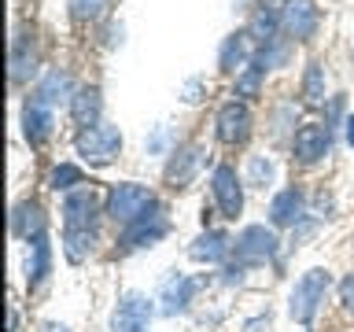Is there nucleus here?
<instances>
[{
  "label": "nucleus",
  "mask_w": 354,
  "mask_h": 332,
  "mask_svg": "<svg viewBox=\"0 0 354 332\" xmlns=\"http://www.w3.org/2000/svg\"><path fill=\"white\" fill-rule=\"evenodd\" d=\"M347 144H351V148H354V115L347 118Z\"/></svg>",
  "instance_id": "32"
},
{
  "label": "nucleus",
  "mask_w": 354,
  "mask_h": 332,
  "mask_svg": "<svg viewBox=\"0 0 354 332\" xmlns=\"http://www.w3.org/2000/svg\"><path fill=\"white\" fill-rule=\"evenodd\" d=\"M148 325H151V303L137 292L122 299L115 314H111V329L115 332H148Z\"/></svg>",
  "instance_id": "8"
},
{
  "label": "nucleus",
  "mask_w": 354,
  "mask_h": 332,
  "mask_svg": "<svg viewBox=\"0 0 354 332\" xmlns=\"http://www.w3.org/2000/svg\"><path fill=\"white\" fill-rule=\"evenodd\" d=\"M77 185H85L82 166H74V163H59V166H55V174H52V188H55V192H74Z\"/></svg>",
  "instance_id": "27"
},
{
  "label": "nucleus",
  "mask_w": 354,
  "mask_h": 332,
  "mask_svg": "<svg viewBox=\"0 0 354 332\" xmlns=\"http://www.w3.org/2000/svg\"><path fill=\"white\" fill-rule=\"evenodd\" d=\"M292 148H295V159H299V163H317V159H325L328 148H332L328 126H321V122H306V126H299Z\"/></svg>",
  "instance_id": "10"
},
{
  "label": "nucleus",
  "mask_w": 354,
  "mask_h": 332,
  "mask_svg": "<svg viewBox=\"0 0 354 332\" xmlns=\"http://www.w3.org/2000/svg\"><path fill=\"white\" fill-rule=\"evenodd\" d=\"M288 33L295 41H310L317 33V8L314 0H284V11H281Z\"/></svg>",
  "instance_id": "11"
},
{
  "label": "nucleus",
  "mask_w": 354,
  "mask_h": 332,
  "mask_svg": "<svg viewBox=\"0 0 354 332\" xmlns=\"http://www.w3.org/2000/svg\"><path fill=\"white\" fill-rule=\"evenodd\" d=\"M151 207H155V196L144 185L126 181V185H115L107 192V214L115 218L118 225H133V221H137L140 214H148Z\"/></svg>",
  "instance_id": "3"
},
{
  "label": "nucleus",
  "mask_w": 354,
  "mask_h": 332,
  "mask_svg": "<svg viewBox=\"0 0 354 332\" xmlns=\"http://www.w3.org/2000/svg\"><path fill=\"white\" fill-rule=\"evenodd\" d=\"M15 329H19V314L11 310V314H8V332H15Z\"/></svg>",
  "instance_id": "31"
},
{
  "label": "nucleus",
  "mask_w": 354,
  "mask_h": 332,
  "mask_svg": "<svg viewBox=\"0 0 354 332\" xmlns=\"http://www.w3.org/2000/svg\"><path fill=\"white\" fill-rule=\"evenodd\" d=\"M52 126H55V118H52V107L44 104L41 96H33L26 111H22V133H26V140L30 144H44L52 137Z\"/></svg>",
  "instance_id": "12"
},
{
  "label": "nucleus",
  "mask_w": 354,
  "mask_h": 332,
  "mask_svg": "<svg viewBox=\"0 0 354 332\" xmlns=\"http://www.w3.org/2000/svg\"><path fill=\"white\" fill-rule=\"evenodd\" d=\"M270 174H273V163L270 159H251V177H254V181H262V177L270 181Z\"/></svg>",
  "instance_id": "30"
},
{
  "label": "nucleus",
  "mask_w": 354,
  "mask_h": 332,
  "mask_svg": "<svg viewBox=\"0 0 354 332\" xmlns=\"http://www.w3.org/2000/svg\"><path fill=\"white\" fill-rule=\"evenodd\" d=\"M303 207H306L303 192H299V188H284V192H277L273 203H270V221L273 225H295V221L303 218Z\"/></svg>",
  "instance_id": "15"
},
{
  "label": "nucleus",
  "mask_w": 354,
  "mask_h": 332,
  "mask_svg": "<svg viewBox=\"0 0 354 332\" xmlns=\"http://www.w3.org/2000/svg\"><path fill=\"white\" fill-rule=\"evenodd\" d=\"M339 303H343V314L354 317V273H347L339 281Z\"/></svg>",
  "instance_id": "29"
},
{
  "label": "nucleus",
  "mask_w": 354,
  "mask_h": 332,
  "mask_svg": "<svg viewBox=\"0 0 354 332\" xmlns=\"http://www.w3.org/2000/svg\"><path fill=\"white\" fill-rule=\"evenodd\" d=\"M96 210L100 199L93 188H74L63 199V229H96Z\"/></svg>",
  "instance_id": "7"
},
{
  "label": "nucleus",
  "mask_w": 354,
  "mask_h": 332,
  "mask_svg": "<svg viewBox=\"0 0 354 332\" xmlns=\"http://www.w3.org/2000/svg\"><path fill=\"white\" fill-rule=\"evenodd\" d=\"M229 251H232V237H229V232H221V229H207L203 237L188 248V255H192L196 262H221Z\"/></svg>",
  "instance_id": "14"
},
{
  "label": "nucleus",
  "mask_w": 354,
  "mask_h": 332,
  "mask_svg": "<svg viewBox=\"0 0 354 332\" xmlns=\"http://www.w3.org/2000/svg\"><path fill=\"white\" fill-rule=\"evenodd\" d=\"M218 140H225V144H243L251 137V111L248 104H240V100H229L225 107L218 111Z\"/></svg>",
  "instance_id": "9"
},
{
  "label": "nucleus",
  "mask_w": 354,
  "mask_h": 332,
  "mask_svg": "<svg viewBox=\"0 0 354 332\" xmlns=\"http://www.w3.org/2000/svg\"><path fill=\"white\" fill-rule=\"evenodd\" d=\"M192 295H196V281H192V277L174 273L170 281H166V288H162V314H177V310H185L188 303H192Z\"/></svg>",
  "instance_id": "17"
},
{
  "label": "nucleus",
  "mask_w": 354,
  "mask_h": 332,
  "mask_svg": "<svg viewBox=\"0 0 354 332\" xmlns=\"http://www.w3.org/2000/svg\"><path fill=\"white\" fill-rule=\"evenodd\" d=\"M210 188H214V203L225 218H236L243 210V185L232 166H214V174H210Z\"/></svg>",
  "instance_id": "5"
},
{
  "label": "nucleus",
  "mask_w": 354,
  "mask_h": 332,
  "mask_svg": "<svg viewBox=\"0 0 354 332\" xmlns=\"http://www.w3.org/2000/svg\"><path fill=\"white\" fill-rule=\"evenodd\" d=\"M30 251H33V262H30V288H41L44 284V277H48V270H52V243H48V237H33L30 240Z\"/></svg>",
  "instance_id": "20"
},
{
  "label": "nucleus",
  "mask_w": 354,
  "mask_h": 332,
  "mask_svg": "<svg viewBox=\"0 0 354 332\" xmlns=\"http://www.w3.org/2000/svg\"><path fill=\"white\" fill-rule=\"evenodd\" d=\"M277 255V237L266 225H248L232 243V273L248 270V266H259L266 259Z\"/></svg>",
  "instance_id": "4"
},
{
  "label": "nucleus",
  "mask_w": 354,
  "mask_h": 332,
  "mask_svg": "<svg viewBox=\"0 0 354 332\" xmlns=\"http://www.w3.org/2000/svg\"><path fill=\"white\" fill-rule=\"evenodd\" d=\"M104 8H107V0H71V15H74L77 22L100 19V15H104Z\"/></svg>",
  "instance_id": "28"
},
{
  "label": "nucleus",
  "mask_w": 354,
  "mask_h": 332,
  "mask_svg": "<svg viewBox=\"0 0 354 332\" xmlns=\"http://www.w3.org/2000/svg\"><path fill=\"white\" fill-rule=\"evenodd\" d=\"M262 74H266V66H262L259 59L243 66V71L236 74V96H259V89H262Z\"/></svg>",
  "instance_id": "26"
},
{
  "label": "nucleus",
  "mask_w": 354,
  "mask_h": 332,
  "mask_svg": "<svg viewBox=\"0 0 354 332\" xmlns=\"http://www.w3.org/2000/svg\"><path fill=\"white\" fill-rule=\"evenodd\" d=\"M33 71H37L33 37H15V44H11V77H15V82H26Z\"/></svg>",
  "instance_id": "19"
},
{
  "label": "nucleus",
  "mask_w": 354,
  "mask_h": 332,
  "mask_svg": "<svg viewBox=\"0 0 354 332\" xmlns=\"http://www.w3.org/2000/svg\"><path fill=\"white\" fill-rule=\"evenodd\" d=\"M303 100L310 107H317L325 100V74H321V63H306V74H303Z\"/></svg>",
  "instance_id": "25"
},
{
  "label": "nucleus",
  "mask_w": 354,
  "mask_h": 332,
  "mask_svg": "<svg viewBox=\"0 0 354 332\" xmlns=\"http://www.w3.org/2000/svg\"><path fill=\"white\" fill-rule=\"evenodd\" d=\"M332 277L328 270H306L303 277L295 281L292 288V303H288V314H292V321H299V325H310L317 314V306L325 303V292H328Z\"/></svg>",
  "instance_id": "1"
},
{
  "label": "nucleus",
  "mask_w": 354,
  "mask_h": 332,
  "mask_svg": "<svg viewBox=\"0 0 354 332\" xmlns=\"http://www.w3.org/2000/svg\"><path fill=\"white\" fill-rule=\"evenodd\" d=\"M199 151L196 144H188V148H177L174 151V159H170V166H166V181H170L174 188H181V185H188L192 181V174H196V166H199Z\"/></svg>",
  "instance_id": "16"
},
{
  "label": "nucleus",
  "mask_w": 354,
  "mask_h": 332,
  "mask_svg": "<svg viewBox=\"0 0 354 332\" xmlns=\"http://www.w3.org/2000/svg\"><path fill=\"white\" fill-rule=\"evenodd\" d=\"M100 111H104V96H100L96 85H85V89H77V93L71 96V118L82 129L100 126Z\"/></svg>",
  "instance_id": "13"
},
{
  "label": "nucleus",
  "mask_w": 354,
  "mask_h": 332,
  "mask_svg": "<svg viewBox=\"0 0 354 332\" xmlns=\"http://www.w3.org/2000/svg\"><path fill=\"white\" fill-rule=\"evenodd\" d=\"M166 229H170V221H166V214H162V207L155 203L148 214H140L133 225H126L122 229V237H118V243H126V248H144V243H155V240H162L166 237Z\"/></svg>",
  "instance_id": "6"
},
{
  "label": "nucleus",
  "mask_w": 354,
  "mask_h": 332,
  "mask_svg": "<svg viewBox=\"0 0 354 332\" xmlns=\"http://www.w3.org/2000/svg\"><path fill=\"white\" fill-rule=\"evenodd\" d=\"M74 148L88 166H107V163H115L118 151H122V133H118V126H111V122H100V126H88V129L77 133Z\"/></svg>",
  "instance_id": "2"
},
{
  "label": "nucleus",
  "mask_w": 354,
  "mask_h": 332,
  "mask_svg": "<svg viewBox=\"0 0 354 332\" xmlns=\"http://www.w3.org/2000/svg\"><path fill=\"white\" fill-rule=\"evenodd\" d=\"M11 229H15V237H41L44 232V210L37 203H19L15 207V214H11Z\"/></svg>",
  "instance_id": "18"
},
{
  "label": "nucleus",
  "mask_w": 354,
  "mask_h": 332,
  "mask_svg": "<svg viewBox=\"0 0 354 332\" xmlns=\"http://www.w3.org/2000/svg\"><path fill=\"white\" fill-rule=\"evenodd\" d=\"M281 22H284V19L277 15L273 8H259V11L251 15V30H248V37H254V41H259L262 48H266V44H273V41H277V26H281Z\"/></svg>",
  "instance_id": "21"
},
{
  "label": "nucleus",
  "mask_w": 354,
  "mask_h": 332,
  "mask_svg": "<svg viewBox=\"0 0 354 332\" xmlns=\"http://www.w3.org/2000/svg\"><path fill=\"white\" fill-rule=\"evenodd\" d=\"M66 93H71V77H66L63 71H48L44 74V82L37 89V96L44 100V104H59V100H66Z\"/></svg>",
  "instance_id": "23"
},
{
  "label": "nucleus",
  "mask_w": 354,
  "mask_h": 332,
  "mask_svg": "<svg viewBox=\"0 0 354 332\" xmlns=\"http://www.w3.org/2000/svg\"><path fill=\"white\" fill-rule=\"evenodd\" d=\"M96 243V229H63V251L71 262H85Z\"/></svg>",
  "instance_id": "22"
},
{
  "label": "nucleus",
  "mask_w": 354,
  "mask_h": 332,
  "mask_svg": "<svg viewBox=\"0 0 354 332\" xmlns=\"http://www.w3.org/2000/svg\"><path fill=\"white\" fill-rule=\"evenodd\" d=\"M248 33H232V37H225V44H221V55H218V63H221V71H236V66L248 59Z\"/></svg>",
  "instance_id": "24"
}]
</instances>
